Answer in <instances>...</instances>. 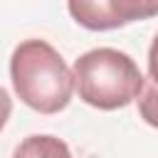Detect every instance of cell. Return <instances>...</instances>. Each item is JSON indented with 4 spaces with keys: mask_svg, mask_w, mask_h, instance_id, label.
Returning a JSON list of instances; mask_svg holds the SVG:
<instances>
[{
    "mask_svg": "<svg viewBox=\"0 0 158 158\" xmlns=\"http://www.w3.org/2000/svg\"><path fill=\"white\" fill-rule=\"evenodd\" d=\"M17 99L37 114H59L74 94V77L64 57L44 40H25L10 57Z\"/></svg>",
    "mask_w": 158,
    "mask_h": 158,
    "instance_id": "cell-1",
    "label": "cell"
},
{
    "mask_svg": "<svg viewBox=\"0 0 158 158\" xmlns=\"http://www.w3.org/2000/svg\"><path fill=\"white\" fill-rule=\"evenodd\" d=\"M79 99L101 111H116L138 99L143 74L131 54L114 47H96L84 52L72 67Z\"/></svg>",
    "mask_w": 158,
    "mask_h": 158,
    "instance_id": "cell-2",
    "label": "cell"
},
{
    "mask_svg": "<svg viewBox=\"0 0 158 158\" xmlns=\"http://www.w3.org/2000/svg\"><path fill=\"white\" fill-rule=\"evenodd\" d=\"M72 20L86 30L104 32L158 15V0H67Z\"/></svg>",
    "mask_w": 158,
    "mask_h": 158,
    "instance_id": "cell-3",
    "label": "cell"
},
{
    "mask_svg": "<svg viewBox=\"0 0 158 158\" xmlns=\"http://www.w3.org/2000/svg\"><path fill=\"white\" fill-rule=\"evenodd\" d=\"M12 158H74L69 146L49 133H35L27 136L12 153Z\"/></svg>",
    "mask_w": 158,
    "mask_h": 158,
    "instance_id": "cell-4",
    "label": "cell"
},
{
    "mask_svg": "<svg viewBox=\"0 0 158 158\" xmlns=\"http://www.w3.org/2000/svg\"><path fill=\"white\" fill-rule=\"evenodd\" d=\"M138 114L148 126L158 128V86H153L146 79H143V89L138 94Z\"/></svg>",
    "mask_w": 158,
    "mask_h": 158,
    "instance_id": "cell-5",
    "label": "cell"
},
{
    "mask_svg": "<svg viewBox=\"0 0 158 158\" xmlns=\"http://www.w3.org/2000/svg\"><path fill=\"white\" fill-rule=\"evenodd\" d=\"M153 86H158V35L153 37L151 47H148V79Z\"/></svg>",
    "mask_w": 158,
    "mask_h": 158,
    "instance_id": "cell-6",
    "label": "cell"
},
{
    "mask_svg": "<svg viewBox=\"0 0 158 158\" xmlns=\"http://www.w3.org/2000/svg\"><path fill=\"white\" fill-rule=\"evenodd\" d=\"M10 114H12V99H10V94L0 86V131L5 128V123H7Z\"/></svg>",
    "mask_w": 158,
    "mask_h": 158,
    "instance_id": "cell-7",
    "label": "cell"
}]
</instances>
